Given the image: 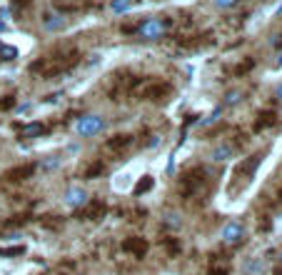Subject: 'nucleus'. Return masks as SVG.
Masks as SVG:
<instances>
[{
    "label": "nucleus",
    "mask_w": 282,
    "mask_h": 275,
    "mask_svg": "<svg viewBox=\"0 0 282 275\" xmlns=\"http://www.w3.org/2000/svg\"><path fill=\"white\" fill-rule=\"evenodd\" d=\"M60 163H62L60 155H48V158L40 163V168H43V170H55V168H60Z\"/></svg>",
    "instance_id": "obj_20"
},
{
    "label": "nucleus",
    "mask_w": 282,
    "mask_h": 275,
    "mask_svg": "<svg viewBox=\"0 0 282 275\" xmlns=\"http://www.w3.org/2000/svg\"><path fill=\"white\" fill-rule=\"evenodd\" d=\"M55 5L60 10H75L78 8V3H70V0H55Z\"/></svg>",
    "instance_id": "obj_27"
},
{
    "label": "nucleus",
    "mask_w": 282,
    "mask_h": 275,
    "mask_svg": "<svg viewBox=\"0 0 282 275\" xmlns=\"http://www.w3.org/2000/svg\"><path fill=\"white\" fill-rule=\"evenodd\" d=\"M163 225H168V228H180V225H182V215L170 210V213L163 215Z\"/></svg>",
    "instance_id": "obj_19"
},
{
    "label": "nucleus",
    "mask_w": 282,
    "mask_h": 275,
    "mask_svg": "<svg viewBox=\"0 0 282 275\" xmlns=\"http://www.w3.org/2000/svg\"><path fill=\"white\" fill-rule=\"evenodd\" d=\"M133 8V0H113V10L115 13H128Z\"/></svg>",
    "instance_id": "obj_25"
},
{
    "label": "nucleus",
    "mask_w": 282,
    "mask_h": 275,
    "mask_svg": "<svg viewBox=\"0 0 282 275\" xmlns=\"http://www.w3.org/2000/svg\"><path fill=\"white\" fill-rule=\"evenodd\" d=\"M103 170H105V163H103V160H95V163L85 170V178H87V180H95L98 175H103Z\"/></svg>",
    "instance_id": "obj_18"
},
{
    "label": "nucleus",
    "mask_w": 282,
    "mask_h": 275,
    "mask_svg": "<svg viewBox=\"0 0 282 275\" xmlns=\"http://www.w3.org/2000/svg\"><path fill=\"white\" fill-rule=\"evenodd\" d=\"M280 263H282V250H280Z\"/></svg>",
    "instance_id": "obj_36"
},
{
    "label": "nucleus",
    "mask_w": 282,
    "mask_h": 275,
    "mask_svg": "<svg viewBox=\"0 0 282 275\" xmlns=\"http://www.w3.org/2000/svg\"><path fill=\"white\" fill-rule=\"evenodd\" d=\"M108 213V208H105V203L103 200H90L85 208H80V213H78V218H87V220H98V218H103V215Z\"/></svg>",
    "instance_id": "obj_7"
},
{
    "label": "nucleus",
    "mask_w": 282,
    "mask_h": 275,
    "mask_svg": "<svg viewBox=\"0 0 282 275\" xmlns=\"http://www.w3.org/2000/svg\"><path fill=\"white\" fill-rule=\"evenodd\" d=\"M220 235H223V243L225 245H240L245 240V225H242V223H235V220H232V223H225Z\"/></svg>",
    "instance_id": "obj_4"
},
{
    "label": "nucleus",
    "mask_w": 282,
    "mask_h": 275,
    "mask_svg": "<svg viewBox=\"0 0 282 275\" xmlns=\"http://www.w3.org/2000/svg\"><path fill=\"white\" fill-rule=\"evenodd\" d=\"M43 28L48 33H55V30H62L65 28V15L62 13H50L43 18Z\"/></svg>",
    "instance_id": "obj_10"
},
{
    "label": "nucleus",
    "mask_w": 282,
    "mask_h": 275,
    "mask_svg": "<svg viewBox=\"0 0 282 275\" xmlns=\"http://www.w3.org/2000/svg\"><path fill=\"white\" fill-rule=\"evenodd\" d=\"M277 65H280V68H282V58H280V60H277Z\"/></svg>",
    "instance_id": "obj_35"
},
{
    "label": "nucleus",
    "mask_w": 282,
    "mask_h": 275,
    "mask_svg": "<svg viewBox=\"0 0 282 275\" xmlns=\"http://www.w3.org/2000/svg\"><path fill=\"white\" fill-rule=\"evenodd\" d=\"M170 23L168 18H147L145 23H140V28H138V33H140V38H145V40H160V38H165L170 30Z\"/></svg>",
    "instance_id": "obj_1"
},
{
    "label": "nucleus",
    "mask_w": 282,
    "mask_h": 275,
    "mask_svg": "<svg viewBox=\"0 0 282 275\" xmlns=\"http://www.w3.org/2000/svg\"><path fill=\"white\" fill-rule=\"evenodd\" d=\"M30 0H15V3H13V8H20V5H28Z\"/></svg>",
    "instance_id": "obj_33"
},
{
    "label": "nucleus",
    "mask_w": 282,
    "mask_h": 275,
    "mask_svg": "<svg viewBox=\"0 0 282 275\" xmlns=\"http://www.w3.org/2000/svg\"><path fill=\"white\" fill-rule=\"evenodd\" d=\"M275 98H277V100H280V103H282V83H280V85H277V90H275Z\"/></svg>",
    "instance_id": "obj_32"
},
{
    "label": "nucleus",
    "mask_w": 282,
    "mask_h": 275,
    "mask_svg": "<svg viewBox=\"0 0 282 275\" xmlns=\"http://www.w3.org/2000/svg\"><path fill=\"white\" fill-rule=\"evenodd\" d=\"M65 205H70V208H75V210H80V208H85L87 203H90V195H87V190L85 188H80V185H73L68 193H65Z\"/></svg>",
    "instance_id": "obj_5"
},
{
    "label": "nucleus",
    "mask_w": 282,
    "mask_h": 275,
    "mask_svg": "<svg viewBox=\"0 0 282 275\" xmlns=\"http://www.w3.org/2000/svg\"><path fill=\"white\" fill-rule=\"evenodd\" d=\"M280 195H282V190H280Z\"/></svg>",
    "instance_id": "obj_38"
},
{
    "label": "nucleus",
    "mask_w": 282,
    "mask_h": 275,
    "mask_svg": "<svg viewBox=\"0 0 282 275\" xmlns=\"http://www.w3.org/2000/svg\"><path fill=\"white\" fill-rule=\"evenodd\" d=\"M25 255V245H10V248H0V258H20Z\"/></svg>",
    "instance_id": "obj_17"
},
{
    "label": "nucleus",
    "mask_w": 282,
    "mask_h": 275,
    "mask_svg": "<svg viewBox=\"0 0 282 275\" xmlns=\"http://www.w3.org/2000/svg\"><path fill=\"white\" fill-rule=\"evenodd\" d=\"M33 173H35V165H33V163H28V165H20V168L8 170V180H28Z\"/></svg>",
    "instance_id": "obj_11"
},
{
    "label": "nucleus",
    "mask_w": 282,
    "mask_h": 275,
    "mask_svg": "<svg viewBox=\"0 0 282 275\" xmlns=\"http://www.w3.org/2000/svg\"><path fill=\"white\" fill-rule=\"evenodd\" d=\"M262 270H265V258H253L245 265V273L247 275H262Z\"/></svg>",
    "instance_id": "obj_16"
},
{
    "label": "nucleus",
    "mask_w": 282,
    "mask_h": 275,
    "mask_svg": "<svg viewBox=\"0 0 282 275\" xmlns=\"http://www.w3.org/2000/svg\"><path fill=\"white\" fill-rule=\"evenodd\" d=\"M105 118H100V115H83L80 120H78V133L83 135V138H90V135H98V133H103L105 130Z\"/></svg>",
    "instance_id": "obj_2"
},
{
    "label": "nucleus",
    "mask_w": 282,
    "mask_h": 275,
    "mask_svg": "<svg viewBox=\"0 0 282 275\" xmlns=\"http://www.w3.org/2000/svg\"><path fill=\"white\" fill-rule=\"evenodd\" d=\"M18 58V50L10 48V45H3L0 48V60H15Z\"/></svg>",
    "instance_id": "obj_24"
},
{
    "label": "nucleus",
    "mask_w": 282,
    "mask_h": 275,
    "mask_svg": "<svg viewBox=\"0 0 282 275\" xmlns=\"http://www.w3.org/2000/svg\"><path fill=\"white\" fill-rule=\"evenodd\" d=\"M133 143H135L133 135H113V138L108 140V148H110V150H125V148L133 145Z\"/></svg>",
    "instance_id": "obj_13"
},
{
    "label": "nucleus",
    "mask_w": 282,
    "mask_h": 275,
    "mask_svg": "<svg viewBox=\"0 0 282 275\" xmlns=\"http://www.w3.org/2000/svg\"><path fill=\"white\" fill-rule=\"evenodd\" d=\"M253 65H255V60H245V63H240V65L235 68V73H237V75H242V73L253 70Z\"/></svg>",
    "instance_id": "obj_26"
},
{
    "label": "nucleus",
    "mask_w": 282,
    "mask_h": 275,
    "mask_svg": "<svg viewBox=\"0 0 282 275\" xmlns=\"http://www.w3.org/2000/svg\"><path fill=\"white\" fill-rule=\"evenodd\" d=\"M172 90V85L170 83H158V80H147L145 85H138V95L140 98H150V100H155V98H163V95H168Z\"/></svg>",
    "instance_id": "obj_3"
},
{
    "label": "nucleus",
    "mask_w": 282,
    "mask_h": 275,
    "mask_svg": "<svg viewBox=\"0 0 282 275\" xmlns=\"http://www.w3.org/2000/svg\"><path fill=\"white\" fill-rule=\"evenodd\" d=\"M210 275H227V268H217V265H212V268H210Z\"/></svg>",
    "instance_id": "obj_29"
},
{
    "label": "nucleus",
    "mask_w": 282,
    "mask_h": 275,
    "mask_svg": "<svg viewBox=\"0 0 282 275\" xmlns=\"http://www.w3.org/2000/svg\"><path fill=\"white\" fill-rule=\"evenodd\" d=\"M277 123V115H275V110H262L260 115H257V123H255V130L260 133V130H265V128H272Z\"/></svg>",
    "instance_id": "obj_12"
},
{
    "label": "nucleus",
    "mask_w": 282,
    "mask_h": 275,
    "mask_svg": "<svg viewBox=\"0 0 282 275\" xmlns=\"http://www.w3.org/2000/svg\"><path fill=\"white\" fill-rule=\"evenodd\" d=\"M235 3H237V0H215V5H217V8H232Z\"/></svg>",
    "instance_id": "obj_28"
},
{
    "label": "nucleus",
    "mask_w": 282,
    "mask_h": 275,
    "mask_svg": "<svg viewBox=\"0 0 282 275\" xmlns=\"http://www.w3.org/2000/svg\"><path fill=\"white\" fill-rule=\"evenodd\" d=\"M0 30H5V23H0Z\"/></svg>",
    "instance_id": "obj_34"
},
{
    "label": "nucleus",
    "mask_w": 282,
    "mask_h": 275,
    "mask_svg": "<svg viewBox=\"0 0 282 275\" xmlns=\"http://www.w3.org/2000/svg\"><path fill=\"white\" fill-rule=\"evenodd\" d=\"M152 185H155V180H152L150 175H142L140 180L135 183V188H133V195H135V198H140V195H145V193H150V190H152Z\"/></svg>",
    "instance_id": "obj_14"
},
{
    "label": "nucleus",
    "mask_w": 282,
    "mask_h": 275,
    "mask_svg": "<svg viewBox=\"0 0 282 275\" xmlns=\"http://www.w3.org/2000/svg\"><path fill=\"white\" fill-rule=\"evenodd\" d=\"M260 163H262V153H255V155H250V158H245V160L237 165L235 175H237V178H245V180H253V175Z\"/></svg>",
    "instance_id": "obj_6"
},
{
    "label": "nucleus",
    "mask_w": 282,
    "mask_h": 275,
    "mask_svg": "<svg viewBox=\"0 0 282 275\" xmlns=\"http://www.w3.org/2000/svg\"><path fill=\"white\" fill-rule=\"evenodd\" d=\"M0 48H3V40H0Z\"/></svg>",
    "instance_id": "obj_37"
},
{
    "label": "nucleus",
    "mask_w": 282,
    "mask_h": 275,
    "mask_svg": "<svg viewBox=\"0 0 282 275\" xmlns=\"http://www.w3.org/2000/svg\"><path fill=\"white\" fill-rule=\"evenodd\" d=\"M163 245L168 248L170 255H177V253H182V245H180V240H175V238H163Z\"/></svg>",
    "instance_id": "obj_22"
},
{
    "label": "nucleus",
    "mask_w": 282,
    "mask_h": 275,
    "mask_svg": "<svg viewBox=\"0 0 282 275\" xmlns=\"http://www.w3.org/2000/svg\"><path fill=\"white\" fill-rule=\"evenodd\" d=\"M232 155H235V145H232V143H220V145L212 148L210 158H212L215 163H225V160H230Z\"/></svg>",
    "instance_id": "obj_9"
},
{
    "label": "nucleus",
    "mask_w": 282,
    "mask_h": 275,
    "mask_svg": "<svg viewBox=\"0 0 282 275\" xmlns=\"http://www.w3.org/2000/svg\"><path fill=\"white\" fill-rule=\"evenodd\" d=\"M122 250L130 253V255H135V258H142V255L147 253V240H145V238H138V235H133V238H128V240L122 243Z\"/></svg>",
    "instance_id": "obj_8"
},
{
    "label": "nucleus",
    "mask_w": 282,
    "mask_h": 275,
    "mask_svg": "<svg viewBox=\"0 0 282 275\" xmlns=\"http://www.w3.org/2000/svg\"><path fill=\"white\" fill-rule=\"evenodd\" d=\"M13 103H15L13 98H5V100H0V108H3V110H8V108H13Z\"/></svg>",
    "instance_id": "obj_30"
},
{
    "label": "nucleus",
    "mask_w": 282,
    "mask_h": 275,
    "mask_svg": "<svg viewBox=\"0 0 282 275\" xmlns=\"http://www.w3.org/2000/svg\"><path fill=\"white\" fill-rule=\"evenodd\" d=\"M220 115H223V105H217V108H215V110H212V113L202 120V128H210L212 123H217V120H220Z\"/></svg>",
    "instance_id": "obj_23"
},
{
    "label": "nucleus",
    "mask_w": 282,
    "mask_h": 275,
    "mask_svg": "<svg viewBox=\"0 0 282 275\" xmlns=\"http://www.w3.org/2000/svg\"><path fill=\"white\" fill-rule=\"evenodd\" d=\"M30 110V103H23V105H18V113H28Z\"/></svg>",
    "instance_id": "obj_31"
},
{
    "label": "nucleus",
    "mask_w": 282,
    "mask_h": 275,
    "mask_svg": "<svg viewBox=\"0 0 282 275\" xmlns=\"http://www.w3.org/2000/svg\"><path fill=\"white\" fill-rule=\"evenodd\" d=\"M242 100V93L240 90H230L225 95V100H223V108H232V105H237Z\"/></svg>",
    "instance_id": "obj_21"
},
{
    "label": "nucleus",
    "mask_w": 282,
    "mask_h": 275,
    "mask_svg": "<svg viewBox=\"0 0 282 275\" xmlns=\"http://www.w3.org/2000/svg\"><path fill=\"white\" fill-rule=\"evenodd\" d=\"M43 133H45V125H43V123H28V125H23L20 138H38V135H43Z\"/></svg>",
    "instance_id": "obj_15"
}]
</instances>
